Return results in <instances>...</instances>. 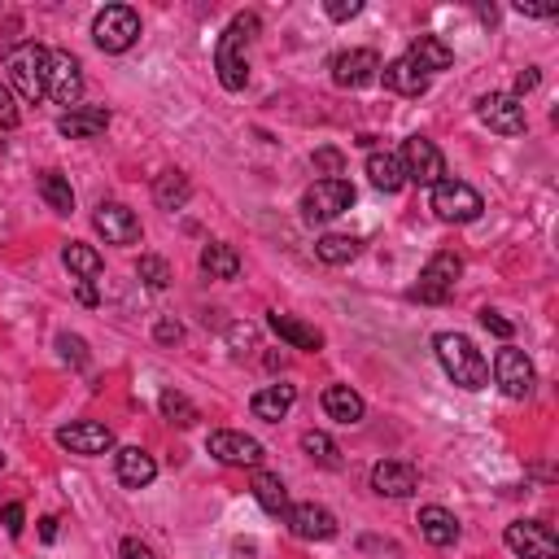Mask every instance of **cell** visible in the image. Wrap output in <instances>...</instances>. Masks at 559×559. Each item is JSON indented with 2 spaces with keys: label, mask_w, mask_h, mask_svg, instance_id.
I'll use <instances>...</instances> for the list:
<instances>
[{
  "label": "cell",
  "mask_w": 559,
  "mask_h": 559,
  "mask_svg": "<svg viewBox=\"0 0 559 559\" xmlns=\"http://www.w3.org/2000/svg\"><path fill=\"white\" fill-rule=\"evenodd\" d=\"M258 35V14H236L228 22V31L219 35V49H214V70L219 83L228 92H241L249 83V40Z\"/></svg>",
  "instance_id": "1"
},
{
  "label": "cell",
  "mask_w": 559,
  "mask_h": 559,
  "mask_svg": "<svg viewBox=\"0 0 559 559\" xmlns=\"http://www.w3.org/2000/svg\"><path fill=\"white\" fill-rule=\"evenodd\" d=\"M433 350H437V363H442V372L455 380L459 389H485L490 385V363H485V354L472 346L463 332H437L433 337Z\"/></svg>",
  "instance_id": "2"
},
{
  "label": "cell",
  "mask_w": 559,
  "mask_h": 559,
  "mask_svg": "<svg viewBox=\"0 0 559 559\" xmlns=\"http://www.w3.org/2000/svg\"><path fill=\"white\" fill-rule=\"evenodd\" d=\"M5 70H9L14 97L31 101V105L49 97V49H40V44H18V49H9Z\"/></svg>",
  "instance_id": "3"
},
{
  "label": "cell",
  "mask_w": 559,
  "mask_h": 559,
  "mask_svg": "<svg viewBox=\"0 0 559 559\" xmlns=\"http://www.w3.org/2000/svg\"><path fill=\"white\" fill-rule=\"evenodd\" d=\"M459 276H463V258L450 254V249H442V254H433L424 263L411 297H415V302H424V306H442V302H450V293H455Z\"/></svg>",
  "instance_id": "4"
},
{
  "label": "cell",
  "mask_w": 559,
  "mask_h": 559,
  "mask_svg": "<svg viewBox=\"0 0 559 559\" xmlns=\"http://www.w3.org/2000/svg\"><path fill=\"white\" fill-rule=\"evenodd\" d=\"M92 40L101 53H127L140 40V14L132 5H105L92 18Z\"/></svg>",
  "instance_id": "5"
},
{
  "label": "cell",
  "mask_w": 559,
  "mask_h": 559,
  "mask_svg": "<svg viewBox=\"0 0 559 559\" xmlns=\"http://www.w3.org/2000/svg\"><path fill=\"white\" fill-rule=\"evenodd\" d=\"M354 206V184L350 180H315L302 193V219L306 223H332Z\"/></svg>",
  "instance_id": "6"
},
{
  "label": "cell",
  "mask_w": 559,
  "mask_h": 559,
  "mask_svg": "<svg viewBox=\"0 0 559 559\" xmlns=\"http://www.w3.org/2000/svg\"><path fill=\"white\" fill-rule=\"evenodd\" d=\"M481 210H485V201L472 184H463V180L433 184V214L442 223H477Z\"/></svg>",
  "instance_id": "7"
},
{
  "label": "cell",
  "mask_w": 559,
  "mask_h": 559,
  "mask_svg": "<svg viewBox=\"0 0 559 559\" xmlns=\"http://www.w3.org/2000/svg\"><path fill=\"white\" fill-rule=\"evenodd\" d=\"M398 158H402V171H407V184L433 188V184L446 180V158L428 136H411L407 145H402Z\"/></svg>",
  "instance_id": "8"
},
{
  "label": "cell",
  "mask_w": 559,
  "mask_h": 559,
  "mask_svg": "<svg viewBox=\"0 0 559 559\" xmlns=\"http://www.w3.org/2000/svg\"><path fill=\"white\" fill-rule=\"evenodd\" d=\"M494 385L503 389L507 398H529L533 394V385H538V372H533V363H529V354L525 350H516V346H503L494 354Z\"/></svg>",
  "instance_id": "9"
},
{
  "label": "cell",
  "mask_w": 559,
  "mask_h": 559,
  "mask_svg": "<svg viewBox=\"0 0 559 559\" xmlns=\"http://www.w3.org/2000/svg\"><path fill=\"white\" fill-rule=\"evenodd\" d=\"M503 542L516 551L520 559H555L559 555V538L551 525H542V520H511Z\"/></svg>",
  "instance_id": "10"
},
{
  "label": "cell",
  "mask_w": 559,
  "mask_h": 559,
  "mask_svg": "<svg viewBox=\"0 0 559 559\" xmlns=\"http://www.w3.org/2000/svg\"><path fill=\"white\" fill-rule=\"evenodd\" d=\"M206 450L219 463H228V468H258V463L267 459V450L258 437L249 433H232V428H219V433L206 437Z\"/></svg>",
  "instance_id": "11"
},
{
  "label": "cell",
  "mask_w": 559,
  "mask_h": 559,
  "mask_svg": "<svg viewBox=\"0 0 559 559\" xmlns=\"http://www.w3.org/2000/svg\"><path fill=\"white\" fill-rule=\"evenodd\" d=\"M477 118L490 127V132H498V136H520L529 127L525 101H516L511 92H490V97H481L477 101Z\"/></svg>",
  "instance_id": "12"
},
{
  "label": "cell",
  "mask_w": 559,
  "mask_h": 559,
  "mask_svg": "<svg viewBox=\"0 0 559 559\" xmlns=\"http://www.w3.org/2000/svg\"><path fill=\"white\" fill-rule=\"evenodd\" d=\"M57 446H66L70 455H83V459H97V455H110L114 450V433L97 420H75L66 428H57Z\"/></svg>",
  "instance_id": "13"
},
{
  "label": "cell",
  "mask_w": 559,
  "mask_h": 559,
  "mask_svg": "<svg viewBox=\"0 0 559 559\" xmlns=\"http://www.w3.org/2000/svg\"><path fill=\"white\" fill-rule=\"evenodd\" d=\"M49 97L66 110H79L83 97V70L66 49H49Z\"/></svg>",
  "instance_id": "14"
},
{
  "label": "cell",
  "mask_w": 559,
  "mask_h": 559,
  "mask_svg": "<svg viewBox=\"0 0 559 559\" xmlns=\"http://www.w3.org/2000/svg\"><path fill=\"white\" fill-rule=\"evenodd\" d=\"M92 228L105 236V245H136L140 241V219L132 206H123V201H101L97 214H92Z\"/></svg>",
  "instance_id": "15"
},
{
  "label": "cell",
  "mask_w": 559,
  "mask_h": 559,
  "mask_svg": "<svg viewBox=\"0 0 559 559\" xmlns=\"http://www.w3.org/2000/svg\"><path fill=\"white\" fill-rule=\"evenodd\" d=\"M380 57L372 49H350V53H337L332 57V83L337 88H367V83L380 79Z\"/></svg>",
  "instance_id": "16"
},
{
  "label": "cell",
  "mask_w": 559,
  "mask_h": 559,
  "mask_svg": "<svg viewBox=\"0 0 559 559\" xmlns=\"http://www.w3.org/2000/svg\"><path fill=\"white\" fill-rule=\"evenodd\" d=\"M289 529H293V538H302V542H328V538H337V516H332L328 507H319V503H297L289 507Z\"/></svg>",
  "instance_id": "17"
},
{
  "label": "cell",
  "mask_w": 559,
  "mask_h": 559,
  "mask_svg": "<svg viewBox=\"0 0 559 559\" xmlns=\"http://www.w3.org/2000/svg\"><path fill=\"white\" fill-rule=\"evenodd\" d=\"M372 490L380 498H411L420 490V472L407 459H380L372 468Z\"/></svg>",
  "instance_id": "18"
},
{
  "label": "cell",
  "mask_w": 559,
  "mask_h": 559,
  "mask_svg": "<svg viewBox=\"0 0 559 559\" xmlns=\"http://www.w3.org/2000/svg\"><path fill=\"white\" fill-rule=\"evenodd\" d=\"M267 328L276 332L284 346H293V350H306V354H319V350H324V332H319L315 324H302L297 315L271 311V315H267Z\"/></svg>",
  "instance_id": "19"
},
{
  "label": "cell",
  "mask_w": 559,
  "mask_h": 559,
  "mask_svg": "<svg viewBox=\"0 0 559 559\" xmlns=\"http://www.w3.org/2000/svg\"><path fill=\"white\" fill-rule=\"evenodd\" d=\"M114 472L127 490H145V485H153V477H158V463H153L149 450L123 446V450H114Z\"/></svg>",
  "instance_id": "20"
},
{
  "label": "cell",
  "mask_w": 559,
  "mask_h": 559,
  "mask_svg": "<svg viewBox=\"0 0 559 559\" xmlns=\"http://www.w3.org/2000/svg\"><path fill=\"white\" fill-rule=\"evenodd\" d=\"M110 127V110L105 105H79V110H66L57 118V132L70 136V140H92Z\"/></svg>",
  "instance_id": "21"
},
{
  "label": "cell",
  "mask_w": 559,
  "mask_h": 559,
  "mask_svg": "<svg viewBox=\"0 0 559 559\" xmlns=\"http://www.w3.org/2000/svg\"><path fill=\"white\" fill-rule=\"evenodd\" d=\"M380 83H385L389 92H398V97H424L428 92V75L411 62V57H398V62L380 66Z\"/></svg>",
  "instance_id": "22"
},
{
  "label": "cell",
  "mask_w": 559,
  "mask_h": 559,
  "mask_svg": "<svg viewBox=\"0 0 559 559\" xmlns=\"http://www.w3.org/2000/svg\"><path fill=\"white\" fill-rule=\"evenodd\" d=\"M407 57L424 70V75H437V70H450V66H455V49H450L446 40H437V35H415L411 49H407Z\"/></svg>",
  "instance_id": "23"
},
{
  "label": "cell",
  "mask_w": 559,
  "mask_h": 559,
  "mask_svg": "<svg viewBox=\"0 0 559 559\" xmlns=\"http://www.w3.org/2000/svg\"><path fill=\"white\" fill-rule=\"evenodd\" d=\"M293 402H297V389L293 385H267V389H258V394H254L249 411H254L258 420H267V424H280L284 415L293 411Z\"/></svg>",
  "instance_id": "24"
},
{
  "label": "cell",
  "mask_w": 559,
  "mask_h": 559,
  "mask_svg": "<svg viewBox=\"0 0 559 559\" xmlns=\"http://www.w3.org/2000/svg\"><path fill=\"white\" fill-rule=\"evenodd\" d=\"M367 180L380 193H402L407 188V171H402L398 153H367Z\"/></svg>",
  "instance_id": "25"
},
{
  "label": "cell",
  "mask_w": 559,
  "mask_h": 559,
  "mask_svg": "<svg viewBox=\"0 0 559 559\" xmlns=\"http://www.w3.org/2000/svg\"><path fill=\"white\" fill-rule=\"evenodd\" d=\"M420 533H424V542H433V546H455L459 542L455 511H446V507H420Z\"/></svg>",
  "instance_id": "26"
},
{
  "label": "cell",
  "mask_w": 559,
  "mask_h": 559,
  "mask_svg": "<svg viewBox=\"0 0 559 559\" xmlns=\"http://www.w3.org/2000/svg\"><path fill=\"white\" fill-rule=\"evenodd\" d=\"M201 271H206L210 280H236L241 276V254H236V245L210 241L206 249H201Z\"/></svg>",
  "instance_id": "27"
},
{
  "label": "cell",
  "mask_w": 559,
  "mask_h": 559,
  "mask_svg": "<svg viewBox=\"0 0 559 559\" xmlns=\"http://www.w3.org/2000/svg\"><path fill=\"white\" fill-rule=\"evenodd\" d=\"M324 411H328V420H337V424H359L367 407L350 385H328L324 389Z\"/></svg>",
  "instance_id": "28"
},
{
  "label": "cell",
  "mask_w": 559,
  "mask_h": 559,
  "mask_svg": "<svg viewBox=\"0 0 559 559\" xmlns=\"http://www.w3.org/2000/svg\"><path fill=\"white\" fill-rule=\"evenodd\" d=\"M254 498L267 516H289V490H284V481L276 477V472L254 468Z\"/></svg>",
  "instance_id": "29"
},
{
  "label": "cell",
  "mask_w": 559,
  "mask_h": 559,
  "mask_svg": "<svg viewBox=\"0 0 559 559\" xmlns=\"http://www.w3.org/2000/svg\"><path fill=\"white\" fill-rule=\"evenodd\" d=\"M359 249H363L359 236L328 232V236H319V241H315V258H319V263H328V267H346V263L359 258Z\"/></svg>",
  "instance_id": "30"
},
{
  "label": "cell",
  "mask_w": 559,
  "mask_h": 559,
  "mask_svg": "<svg viewBox=\"0 0 559 559\" xmlns=\"http://www.w3.org/2000/svg\"><path fill=\"white\" fill-rule=\"evenodd\" d=\"M35 188H40V197H44V206H49V210H57V214L75 210V188H70V180L62 171H40Z\"/></svg>",
  "instance_id": "31"
},
{
  "label": "cell",
  "mask_w": 559,
  "mask_h": 559,
  "mask_svg": "<svg viewBox=\"0 0 559 559\" xmlns=\"http://www.w3.org/2000/svg\"><path fill=\"white\" fill-rule=\"evenodd\" d=\"M62 263H66L70 276H79V280H97V276H101V267H105V258H101L92 245L70 241V245L62 249Z\"/></svg>",
  "instance_id": "32"
},
{
  "label": "cell",
  "mask_w": 559,
  "mask_h": 559,
  "mask_svg": "<svg viewBox=\"0 0 559 559\" xmlns=\"http://www.w3.org/2000/svg\"><path fill=\"white\" fill-rule=\"evenodd\" d=\"M188 197H193V184H188L184 171H162L158 184H153V201H158L162 210H180Z\"/></svg>",
  "instance_id": "33"
},
{
  "label": "cell",
  "mask_w": 559,
  "mask_h": 559,
  "mask_svg": "<svg viewBox=\"0 0 559 559\" xmlns=\"http://www.w3.org/2000/svg\"><path fill=\"white\" fill-rule=\"evenodd\" d=\"M302 450L319 463V468H328V472H337L341 463H346V459H341V446L332 442L328 433H319V428H306V433H302Z\"/></svg>",
  "instance_id": "34"
},
{
  "label": "cell",
  "mask_w": 559,
  "mask_h": 559,
  "mask_svg": "<svg viewBox=\"0 0 559 559\" xmlns=\"http://www.w3.org/2000/svg\"><path fill=\"white\" fill-rule=\"evenodd\" d=\"M158 407H162V420L166 424H175V428H193L201 415H197V407L188 402L180 389H162V398H158Z\"/></svg>",
  "instance_id": "35"
},
{
  "label": "cell",
  "mask_w": 559,
  "mask_h": 559,
  "mask_svg": "<svg viewBox=\"0 0 559 559\" xmlns=\"http://www.w3.org/2000/svg\"><path fill=\"white\" fill-rule=\"evenodd\" d=\"M136 276L145 280L149 289H166V284H171V267H166V258H158V254H140Z\"/></svg>",
  "instance_id": "36"
},
{
  "label": "cell",
  "mask_w": 559,
  "mask_h": 559,
  "mask_svg": "<svg viewBox=\"0 0 559 559\" xmlns=\"http://www.w3.org/2000/svg\"><path fill=\"white\" fill-rule=\"evenodd\" d=\"M57 350H62V359L75 363V367L88 363V341H83V337H70V332H62V337H57Z\"/></svg>",
  "instance_id": "37"
},
{
  "label": "cell",
  "mask_w": 559,
  "mask_h": 559,
  "mask_svg": "<svg viewBox=\"0 0 559 559\" xmlns=\"http://www.w3.org/2000/svg\"><path fill=\"white\" fill-rule=\"evenodd\" d=\"M18 97H14V88H5V83H0V132H14L18 127Z\"/></svg>",
  "instance_id": "38"
},
{
  "label": "cell",
  "mask_w": 559,
  "mask_h": 559,
  "mask_svg": "<svg viewBox=\"0 0 559 559\" xmlns=\"http://www.w3.org/2000/svg\"><path fill=\"white\" fill-rule=\"evenodd\" d=\"M315 171H324V180H341V171H346V158H341L337 149H319L315 153Z\"/></svg>",
  "instance_id": "39"
},
{
  "label": "cell",
  "mask_w": 559,
  "mask_h": 559,
  "mask_svg": "<svg viewBox=\"0 0 559 559\" xmlns=\"http://www.w3.org/2000/svg\"><path fill=\"white\" fill-rule=\"evenodd\" d=\"M0 525H5L9 538H22V525H27V507H22V503H5V507H0Z\"/></svg>",
  "instance_id": "40"
},
{
  "label": "cell",
  "mask_w": 559,
  "mask_h": 559,
  "mask_svg": "<svg viewBox=\"0 0 559 559\" xmlns=\"http://www.w3.org/2000/svg\"><path fill=\"white\" fill-rule=\"evenodd\" d=\"M324 14H328L332 22H350V18L363 14V0H328Z\"/></svg>",
  "instance_id": "41"
},
{
  "label": "cell",
  "mask_w": 559,
  "mask_h": 559,
  "mask_svg": "<svg viewBox=\"0 0 559 559\" xmlns=\"http://www.w3.org/2000/svg\"><path fill=\"white\" fill-rule=\"evenodd\" d=\"M481 328L494 332V337H503V341H511V332H516V328H511V319H503L498 311H490V306L481 311Z\"/></svg>",
  "instance_id": "42"
},
{
  "label": "cell",
  "mask_w": 559,
  "mask_h": 559,
  "mask_svg": "<svg viewBox=\"0 0 559 559\" xmlns=\"http://www.w3.org/2000/svg\"><path fill=\"white\" fill-rule=\"evenodd\" d=\"M153 337H158L162 346H180V341H184V324H180V319H158Z\"/></svg>",
  "instance_id": "43"
},
{
  "label": "cell",
  "mask_w": 559,
  "mask_h": 559,
  "mask_svg": "<svg viewBox=\"0 0 559 559\" xmlns=\"http://www.w3.org/2000/svg\"><path fill=\"white\" fill-rule=\"evenodd\" d=\"M118 555H123V559H158V555H153V546L140 542V538H123V542H118Z\"/></svg>",
  "instance_id": "44"
},
{
  "label": "cell",
  "mask_w": 559,
  "mask_h": 559,
  "mask_svg": "<svg viewBox=\"0 0 559 559\" xmlns=\"http://www.w3.org/2000/svg\"><path fill=\"white\" fill-rule=\"evenodd\" d=\"M533 88H538V70H520L516 92H511V97H516V101H525V92H533Z\"/></svg>",
  "instance_id": "45"
},
{
  "label": "cell",
  "mask_w": 559,
  "mask_h": 559,
  "mask_svg": "<svg viewBox=\"0 0 559 559\" xmlns=\"http://www.w3.org/2000/svg\"><path fill=\"white\" fill-rule=\"evenodd\" d=\"M516 14H525V18H555L559 9H555V5H525V0H520Z\"/></svg>",
  "instance_id": "46"
},
{
  "label": "cell",
  "mask_w": 559,
  "mask_h": 559,
  "mask_svg": "<svg viewBox=\"0 0 559 559\" xmlns=\"http://www.w3.org/2000/svg\"><path fill=\"white\" fill-rule=\"evenodd\" d=\"M228 341H232V346H236V350H241V346H254V328H249V324H236V328H232V337H228Z\"/></svg>",
  "instance_id": "47"
},
{
  "label": "cell",
  "mask_w": 559,
  "mask_h": 559,
  "mask_svg": "<svg viewBox=\"0 0 559 559\" xmlns=\"http://www.w3.org/2000/svg\"><path fill=\"white\" fill-rule=\"evenodd\" d=\"M75 293H79V302H83V306H97V302H101L97 289H92V280H75Z\"/></svg>",
  "instance_id": "48"
},
{
  "label": "cell",
  "mask_w": 559,
  "mask_h": 559,
  "mask_svg": "<svg viewBox=\"0 0 559 559\" xmlns=\"http://www.w3.org/2000/svg\"><path fill=\"white\" fill-rule=\"evenodd\" d=\"M57 525H62L57 516H44V520H40V538H44V542H57Z\"/></svg>",
  "instance_id": "49"
},
{
  "label": "cell",
  "mask_w": 559,
  "mask_h": 559,
  "mask_svg": "<svg viewBox=\"0 0 559 559\" xmlns=\"http://www.w3.org/2000/svg\"><path fill=\"white\" fill-rule=\"evenodd\" d=\"M0 472H5V455H0Z\"/></svg>",
  "instance_id": "50"
}]
</instances>
